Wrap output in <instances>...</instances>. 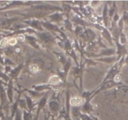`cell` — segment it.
Returning a JSON list of instances; mask_svg holds the SVG:
<instances>
[{
  "instance_id": "cell-1",
  "label": "cell",
  "mask_w": 128,
  "mask_h": 120,
  "mask_svg": "<svg viewBox=\"0 0 128 120\" xmlns=\"http://www.w3.org/2000/svg\"><path fill=\"white\" fill-rule=\"evenodd\" d=\"M49 107H50L51 112L53 113L54 114H56V113H58V112L60 110V105L57 102H54V101H52V102H50V103L49 104Z\"/></svg>"
},
{
  "instance_id": "cell-10",
  "label": "cell",
  "mask_w": 128,
  "mask_h": 120,
  "mask_svg": "<svg viewBox=\"0 0 128 120\" xmlns=\"http://www.w3.org/2000/svg\"><path fill=\"white\" fill-rule=\"evenodd\" d=\"M80 120H94L91 118L90 116L86 114H81L80 115Z\"/></svg>"
},
{
  "instance_id": "cell-5",
  "label": "cell",
  "mask_w": 128,
  "mask_h": 120,
  "mask_svg": "<svg viewBox=\"0 0 128 120\" xmlns=\"http://www.w3.org/2000/svg\"><path fill=\"white\" fill-rule=\"evenodd\" d=\"M26 100H27V105L28 107L29 110H30V112H31V110H32L34 107V104L33 102H32V100L31 99V98L29 97H26Z\"/></svg>"
},
{
  "instance_id": "cell-16",
  "label": "cell",
  "mask_w": 128,
  "mask_h": 120,
  "mask_svg": "<svg viewBox=\"0 0 128 120\" xmlns=\"http://www.w3.org/2000/svg\"><path fill=\"white\" fill-rule=\"evenodd\" d=\"M54 120V117H52V120Z\"/></svg>"
},
{
  "instance_id": "cell-12",
  "label": "cell",
  "mask_w": 128,
  "mask_h": 120,
  "mask_svg": "<svg viewBox=\"0 0 128 120\" xmlns=\"http://www.w3.org/2000/svg\"><path fill=\"white\" fill-rule=\"evenodd\" d=\"M124 62L128 67V54L124 56Z\"/></svg>"
},
{
  "instance_id": "cell-3",
  "label": "cell",
  "mask_w": 128,
  "mask_h": 120,
  "mask_svg": "<svg viewBox=\"0 0 128 120\" xmlns=\"http://www.w3.org/2000/svg\"><path fill=\"white\" fill-rule=\"evenodd\" d=\"M32 116L31 115V112L28 111H24L23 115H22V120H33Z\"/></svg>"
},
{
  "instance_id": "cell-13",
  "label": "cell",
  "mask_w": 128,
  "mask_h": 120,
  "mask_svg": "<svg viewBox=\"0 0 128 120\" xmlns=\"http://www.w3.org/2000/svg\"><path fill=\"white\" fill-rule=\"evenodd\" d=\"M16 40L15 39H12L11 40V41H10V44L11 45H14L15 44H16Z\"/></svg>"
},
{
  "instance_id": "cell-11",
  "label": "cell",
  "mask_w": 128,
  "mask_h": 120,
  "mask_svg": "<svg viewBox=\"0 0 128 120\" xmlns=\"http://www.w3.org/2000/svg\"><path fill=\"white\" fill-rule=\"evenodd\" d=\"M14 120H22V117L21 113L19 110L16 112L15 114V119Z\"/></svg>"
},
{
  "instance_id": "cell-9",
  "label": "cell",
  "mask_w": 128,
  "mask_h": 120,
  "mask_svg": "<svg viewBox=\"0 0 128 120\" xmlns=\"http://www.w3.org/2000/svg\"><path fill=\"white\" fill-rule=\"evenodd\" d=\"M122 21H123L124 24L128 25V11H124L122 16Z\"/></svg>"
},
{
  "instance_id": "cell-15",
  "label": "cell",
  "mask_w": 128,
  "mask_h": 120,
  "mask_svg": "<svg viewBox=\"0 0 128 120\" xmlns=\"http://www.w3.org/2000/svg\"><path fill=\"white\" fill-rule=\"evenodd\" d=\"M126 7H128V2H126Z\"/></svg>"
},
{
  "instance_id": "cell-8",
  "label": "cell",
  "mask_w": 128,
  "mask_h": 120,
  "mask_svg": "<svg viewBox=\"0 0 128 120\" xmlns=\"http://www.w3.org/2000/svg\"><path fill=\"white\" fill-rule=\"evenodd\" d=\"M30 70H31V72H32V73H37L39 71V67L37 65H31L30 66Z\"/></svg>"
},
{
  "instance_id": "cell-7",
  "label": "cell",
  "mask_w": 128,
  "mask_h": 120,
  "mask_svg": "<svg viewBox=\"0 0 128 120\" xmlns=\"http://www.w3.org/2000/svg\"><path fill=\"white\" fill-rule=\"evenodd\" d=\"M34 88L35 89L36 92H41V91H43L44 90L48 89V85H39L34 87Z\"/></svg>"
},
{
  "instance_id": "cell-14",
  "label": "cell",
  "mask_w": 128,
  "mask_h": 120,
  "mask_svg": "<svg viewBox=\"0 0 128 120\" xmlns=\"http://www.w3.org/2000/svg\"><path fill=\"white\" fill-rule=\"evenodd\" d=\"M44 120H50V119H49V117L46 114H45L44 115Z\"/></svg>"
},
{
  "instance_id": "cell-6",
  "label": "cell",
  "mask_w": 128,
  "mask_h": 120,
  "mask_svg": "<svg viewBox=\"0 0 128 120\" xmlns=\"http://www.w3.org/2000/svg\"><path fill=\"white\" fill-rule=\"evenodd\" d=\"M100 60H102V62H105L106 63H111V62H113L114 61L116 60V57H108V58L106 59H99Z\"/></svg>"
},
{
  "instance_id": "cell-4",
  "label": "cell",
  "mask_w": 128,
  "mask_h": 120,
  "mask_svg": "<svg viewBox=\"0 0 128 120\" xmlns=\"http://www.w3.org/2000/svg\"><path fill=\"white\" fill-rule=\"evenodd\" d=\"M60 82V78L58 76H53L50 79L49 83L51 85H57Z\"/></svg>"
},
{
  "instance_id": "cell-2",
  "label": "cell",
  "mask_w": 128,
  "mask_h": 120,
  "mask_svg": "<svg viewBox=\"0 0 128 120\" xmlns=\"http://www.w3.org/2000/svg\"><path fill=\"white\" fill-rule=\"evenodd\" d=\"M70 103L72 106L73 107H80V106L82 105V100L81 98H78V97H75V98H72L71 100V102Z\"/></svg>"
}]
</instances>
